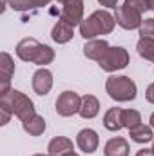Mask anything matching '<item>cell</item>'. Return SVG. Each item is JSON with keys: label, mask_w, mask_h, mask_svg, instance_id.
<instances>
[{"label": "cell", "mask_w": 154, "mask_h": 156, "mask_svg": "<svg viewBox=\"0 0 154 156\" xmlns=\"http://www.w3.org/2000/svg\"><path fill=\"white\" fill-rule=\"evenodd\" d=\"M16 56L24 62H33L37 66L45 67L54 60V51L35 38H24L16 44Z\"/></svg>", "instance_id": "1"}, {"label": "cell", "mask_w": 154, "mask_h": 156, "mask_svg": "<svg viewBox=\"0 0 154 156\" xmlns=\"http://www.w3.org/2000/svg\"><path fill=\"white\" fill-rule=\"evenodd\" d=\"M116 26L114 16L107 11H94L91 16L83 18L82 24H80V35L85 40H93L100 35H109L113 33Z\"/></svg>", "instance_id": "2"}, {"label": "cell", "mask_w": 154, "mask_h": 156, "mask_svg": "<svg viewBox=\"0 0 154 156\" xmlns=\"http://www.w3.org/2000/svg\"><path fill=\"white\" fill-rule=\"evenodd\" d=\"M0 107L9 109L20 122H27L37 115L33 100L29 96H26L24 93L16 91V89H11V91H7L5 94L0 96Z\"/></svg>", "instance_id": "3"}, {"label": "cell", "mask_w": 154, "mask_h": 156, "mask_svg": "<svg viewBox=\"0 0 154 156\" xmlns=\"http://www.w3.org/2000/svg\"><path fill=\"white\" fill-rule=\"evenodd\" d=\"M105 91L116 102H131L136 98V93H138L136 83L129 76H116V75L107 78Z\"/></svg>", "instance_id": "4"}, {"label": "cell", "mask_w": 154, "mask_h": 156, "mask_svg": "<svg viewBox=\"0 0 154 156\" xmlns=\"http://www.w3.org/2000/svg\"><path fill=\"white\" fill-rule=\"evenodd\" d=\"M127 64H129V53H127V49L116 47V45L114 47H109L107 53L98 62V66L103 71H107V73H114L118 69H123V67H127Z\"/></svg>", "instance_id": "5"}, {"label": "cell", "mask_w": 154, "mask_h": 156, "mask_svg": "<svg viewBox=\"0 0 154 156\" xmlns=\"http://www.w3.org/2000/svg\"><path fill=\"white\" fill-rule=\"evenodd\" d=\"M114 20L120 27H123V29H127V31H131V29H140V27H142V22H143L142 13L136 11V9H132V7H129V5H125V4L116 7Z\"/></svg>", "instance_id": "6"}, {"label": "cell", "mask_w": 154, "mask_h": 156, "mask_svg": "<svg viewBox=\"0 0 154 156\" xmlns=\"http://www.w3.org/2000/svg\"><path fill=\"white\" fill-rule=\"evenodd\" d=\"M80 107H82V98L75 91H64L56 98V113L64 118L80 113Z\"/></svg>", "instance_id": "7"}, {"label": "cell", "mask_w": 154, "mask_h": 156, "mask_svg": "<svg viewBox=\"0 0 154 156\" xmlns=\"http://www.w3.org/2000/svg\"><path fill=\"white\" fill-rule=\"evenodd\" d=\"M60 20L71 27L80 26L83 20V0H67L60 11Z\"/></svg>", "instance_id": "8"}, {"label": "cell", "mask_w": 154, "mask_h": 156, "mask_svg": "<svg viewBox=\"0 0 154 156\" xmlns=\"http://www.w3.org/2000/svg\"><path fill=\"white\" fill-rule=\"evenodd\" d=\"M15 73V62L11 58L9 53H2L0 55V96L5 94L7 91H11V76Z\"/></svg>", "instance_id": "9"}, {"label": "cell", "mask_w": 154, "mask_h": 156, "mask_svg": "<svg viewBox=\"0 0 154 156\" xmlns=\"http://www.w3.org/2000/svg\"><path fill=\"white\" fill-rule=\"evenodd\" d=\"M76 145H78V149L83 151L85 154H93L98 149V145H100V138H98L96 131H93V129H82L76 136Z\"/></svg>", "instance_id": "10"}, {"label": "cell", "mask_w": 154, "mask_h": 156, "mask_svg": "<svg viewBox=\"0 0 154 156\" xmlns=\"http://www.w3.org/2000/svg\"><path fill=\"white\" fill-rule=\"evenodd\" d=\"M53 87V73L45 67L38 69L35 75H33V91L40 94V96H45Z\"/></svg>", "instance_id": "11"}, {"label": "cell", "mask_w": 154, "mask_h": 156, "mask_svg": "<svg viewBox=\"0 0 154 156\" xmlns=\"http://www.w3.org/2000/svg\"><path fill=\"white\" fill-rule=\"evenodd\" d=\"M111 45L105 42V40L102 38H93L89 40L85 45H83V55L87 56V58H91V60H96V62H100L102 60V56L107 53V49H109Z\"/></svg>", "instance_id": "12"}, {"label": "cell", "mask_w": 154, "mask_h": 156, "mask_svg": "<svg viewBox=\"0 0 154 156\" xmlns=\"http://www.w3.org/2000/svg\"><path fill=\"white\" fill-rule=\"evenodd\" d=\"M129 142L121 136L111 138L105 147H103V154L105 156H129Z\"/></svg>", "instance_id": "13"}, {"label": "cell", "mask_w": 154, "mask_h": 156, "mask_svg": "<svg viewBox=\"0 0 154 156\" xmlns=\"http://www.w3.org/2000/svg\"><path fill=\"white\" fill-rule=\"evenodd\" d=\"M100 113V102L94 94H85L82 96V107H80V116L89 120V118H94Z\"/></svg>", "instance_id": "14"}, {"label": "cell", "mask_w": 154, "mask_h": 156, "mask_svg": "<svg viewBox=\"0 0 154 156\" xmlns=\"http://www.w3.org/2000/svg\"><path fill=\"white\" fill-rule=\"evenodd\" d=\"M47 151H49V156H64L69 151H75L73 147V142L65 136H56L49 142L47 145Z\"/></svg>", "instance_id": "15"}, {"label": "cell", "mask_w": 154, "mask_h": 156, "mask_svg": "<svg viewBox=\"0 0 154 156\" xmlns=\"http://www.w3.org/2000/svg\"><path fill=\"white\" fill-rule=\"evenodd\" d=\"M73 35H75V27H71L69 24H65L62 20H58L54 24L53 31H51V38L54 40L56 44H67L69 40L73 38Z\"/></svg>", "instance_id": "16"}, {"label": "cell", "mask_w": 154, "mask_h": 156, "mask_svg": "<svg viewBox=\"0 0 154 156\" xmlns=\"http://www.w3.org/2000/svg\"><path fill=\"white\" fill-rule=\"evenodd\" d=\"M121 111L120 107H111L105 115H103V125L105 129L109 131H120L123 127V122H121Z\"/></svg>", "instance_id": "17"}, {"label": "cell", "mask_w": 154, "mask_h": 156, "mask_svg": "<svg viewBox=\"0 0 154 156\" xmlns=\"http://www.w3.org/2000/svg\"><path fill=\"white\" fill-rule=\"evenodd\" d=\"M129 136H131V140L136 142V144H147V142H151L154 138L152 129L147 127V125H143V123H140V125L129 129Z\"/></svg>", "instance_id": "18"}, {"label": "cell", "mask_w": 154, "mask_h": 156, "mask_svg": "<svg viewBox=\"0 0 154 156\" xmlns=\"http://www.w3.org/2000/svg\"><path fill=\"white\" fill-rule=\"evenodd\" d=\"M22 127H24V131L29 136H40L45 131V120H44V116H40V115H35L31 120L22 122Z\"/></svg>", "instance_id": "19"}, {"label": "cell", "mask_w": 154, "mask_h": 156, "mask_svg": "<svg viewBox=\"0 0 154 156\" xmlns=\"http://www.w3.org/2000/svg\"><path fill=\"white\" fill-rule=\"evenodd\" d=\"M136 49H138V55L149 62H154V38L151 37H142L136 44Z\"/></svg>", "instance_id": "20"}, {"label": "cell", "mask_w": 154, "mask_h": 156, "mask_svg": "<svg viewBox=\"0 0 154 156\" xmlns=\"http://www.w3.org/2000/svg\"><path fill=\"white\" fill-rule=\"evenodd\" d=\"M121 122H123V127L132 129V127L142 123V115L136 109H123L121 111Z\"/></svg>", "instance_id": "21"}, {"label": "cell", "mask_w": 154, "mask_h": 156, "mask_svg": "<svg viewBox=\"0 0 154 156\" xmlns=\"http://www.w3.org/2000/svg\"><path fill=\"white\" fill-rule=\"evenodd\" d=\"M125 5L140 11V13H145L147 9H151V2L149 0H125Z\"/></svg>", "instance_id": "22"}, {"label": "cell", "mask_w": 154, "mask_h": 156, "mask_svg": "<svg viewBox=\"0 0 154 156\" xmlns=\"http://www.w3.org/2000/svg\"><path fill=\"white\" fill-rule=\"evenodd\" d=\"M140 35L142 37H151V38H154V18H145L142 22Z\"/></svg>", "instance_id": "23"}, {"label": "cell", "mask_w": 154, "mask_h": 156, "mask_svg": "<svg viewBox=\"0 0 154 156\" xmlns=\"http://www.w3.org/2000/svg\"><path fill=\"white\" fill-rule=\"evenodd\" d=\"M7 4L15 11H29V9H33V2L31 0H7Z\"/></svg>", "instance_id": "24"}, {"label": "cell", "mask_w": 154, "mask_h": 156, "mask_svg": "<svg viewBox=\"0 0 154 156\" xmlns=\"http://www.w3.org/2000/svg\"><path fill=\"white\" fill-rule=\"evenodd\" d=\"M13 116V113L5 107H0V125H5L9 122V118Z\"/></svg>", "instance_id": "25"}, {"label": "cell", "mask_w": 154, "mask_h": 156, "mask_svg": "<svg viewBox=\"0 0 154 156\" xmlns=\"http://www.w3.org/2000/svg\"><path fill=\"white\" fill-rule=\"evenodd\" d=\"M145 98H147L149 104H154V82L147 87V91H145Z\"/></svg>", "instance_id": "26"}, {"label": "cell", "mask_w": 154, "mask_h": 156, "mask_svg": "<svg viewBox=\"0 0 154 156\" xmlns=\"http://www.w3.org/2000/svg\"><path fill=\"white\" fill-rule=\"evenodd\" d=\"M98 4L103 5V7H109V9H116L118 0H98Z\"/></svg>", "instance_id": "27"}, {"label": "cell", "mask_w": 154, "mask_h": 156, "mask_svg": "<svg viewBox=\"0 0 154 156\" xmlns=\"http://www.w3.org/2000/svg\"><path fill=\"white\" fill-rule=\"evenodd\" d=\"M33 2V7H45V5H49L53 0H31Z\"/></svg>", "instance_id": "28"}, {"label": "cell", "mask_w": 154, "mask_h": 156, "mask_svg": "<svg viewBox=\"0 0 154 156\" xmlns=\"http://www.w3.org/2000/svg\"><path fill=\"white\" fill-rule=\"evenodd\" d=\"M136 156H154V153H152V149H140L136 153Z\"/></svg>", "instance_id": "29"}, {"label": "cell", "mask_w": 154, "mask_h": 156, "mask_svg": "<svg viewBox=\"0 0 154 156\" xmlns=\"http://www.w3.org/2000/svg\"><path fill=\"white\" fill-rule=\"evenodd\" d=\"M64 156H78V154H76V153H75V151H69V153H65V154H64Z\"/></svg>", "instance_id": "30"}, {"label": "cell", "mask_w": 154, "mask_h": 156, "mask_svg": "<svg viewBox=\"0 0 154 156\" xmlns=\"http://www.w3.org/2000/svg\"><path fill=\"white\" fill-rule=\"evenodd\" d=\"M149 122H151V127H154V113L151 115V120H149Z\"/></svg>", "instance_id": "31"}, {"label": "cell", "mask_w": 154, "mask_h": 156, "mask_svg": "<svg viewBox=\"0 0 154 156\" xmlns=\"http://www.w3.org/2000/svg\"><path fill=\"white\" fill-rule=\"evenodd\" d=\"M149 2H151V9L154 11V0H149Z\"/></svg>", "instance_id": "32"}, {"label": "cell", "mask_w": 154, "mask_h": 156, "mask_svg": "<svg viewBox=\"0 0 154 156\" xmlns=\"http://www.w3.org/2000/svg\"><path fill=\"white\" fill-rule=\"evenodd\" d=\"M56 2H60V4H65V2H67V0H56Z\"/></svg>", "instance_id": "33"}, {"label": "cell", "mask_w": 154, "mask_h": 156, "mask_svg": "<svg viewBox=\"0 0 154 156\" xmlns=\"http://www.w3.org/2000/svg\"><path fill=\"white\" fill-rule=\"evenodd\" d=\"M33 156H45V154H33ZM47 156H49V154H47Z\"/></svg>", "instance_id": "34"}, {"label": "cell", "mask_w": 154, "mask_h": 156, "mask_svg": "<svg viewBox=\"0 0 154 156\" xmlns=\"http://www.w3.org/2000/svg\"><path fill=\"white\" fill-rule=\"evenodd\" d=\"M152 153H154V144H152Z\"/></svg>", "instance_id": "35"}]
</instances>
